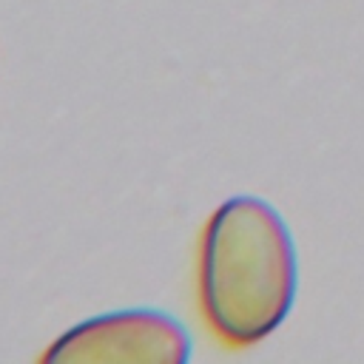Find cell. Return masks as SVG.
Wrapping results in <instances>:
<instances>
[{"label":"cell","mask_w":364,"mask_h":364,"mask_svg":"<svg viewBox=\"0 0 364 364\" xmlns=\"http://www.w3.org/2000/svg\"><path fill=\"white\" fill-rule=\"evenodd\" d=\"M299 287L293 236L259 196H230L208 216L196 256V299L225 347H250L287 318Z\"/></svg>","instance_id":"cell-1"},{"label":"cell","mask_w":364,"mask_h":364,"mask_svg":"<svg viewBox=\"0 0 364 364\" xmlns=\"http://www.w3.org/2000/svg\"><path fill=\"white\" fill-rule=\"evenodd\" d=\"M188 358V330L171 313L154 307H128L85 318L40 353V361L51 364H185Z\"/></svg>","instance_id":"cell-2"}]
</instances>
